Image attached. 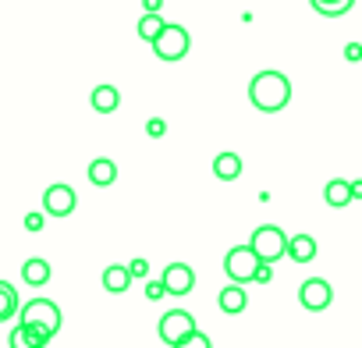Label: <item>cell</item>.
<instances>
[{
	"instance_id": "obj_14",
	"label": "cell",
	"mask_w": 362,
	"mask_h": 348,
	"mask_svg": "<svg viewBox=\"0 0 362 348\" xmlns=\"http://www.w3.org/2000/svg\"><path fill=\"white\" fill-rule=\"evenodd\" d=\"M89 103H93L96 114H114V110L121 107V93H117L114 86H96L93 96H89Z\"/></svg>"
},
{
	"instance_id": "obj_18",
	"label": "cell",
	"mask_w": 362,
	"mask_h": 348,
	"mask_svg": "<svg viewBox=\"0 0 362 348\" xmlns=\"http://www.w3.org/2000/svg\"><path fill=\"white\" fill-rule=\"evenodd\" d=\"M22 277H25V284H33V288H43L47 281H50V263L47 260H25L22 263Z\"/></svg>"
},
{
	"instance_id": "obj_20",
	"label": "cell",
	"mask_w": 362,
	"mask_h": 348,
	"mask_svg": "<svg viewBox=\"0 0 362 348\" xmlns=\"http://www.w3.org/2000/svg\"><path fill=\"white\" fill-rule=\"evenodd\" d=\"M351 8H355V0H337V4H313V11L323 15V18H341V15H348Z\"/></svg>"
},
{
	"instance_id": "obj_30",
	"label": "cell",
	"mask_w": 362,
	"mask_h": 348,
	"mask_svg": "<svg viewBox=\"0 0 362 348\" xmlns=\"http://www.w3.org/2000/svg\"><path fill=\"white\" fill-rule=\"evenodd\" d=\"M351 199H362V178H358V182H351Z\"/></svg>"
},
{
	"instance_id": "obj_19",
	"label": "cell",
	"mask_w": 362,
	"mask_h": 348,
	"mask_svg": "<svg viewBox=\"0 0 362 348\" xmlns=\"http://www.w3.org/2000/svg\"><path fill=\"white\" fill-rule=\"evenodd\" d=\"M18 306H22V298H18L15 284L0 281V323H8L11 316H18Z\"/></svg>"
},
{
	"instance_id": "obj_22",
	"label": "cell",
	"mask_w": 362,
	"mask_h": 348,
	"mask_svg": "<svg viewBox=\"0 0 362 348\" xmlns=\"http://www.w3.org/2000/svg\"><path fill=\"white\" fill-rule=\"evenodd\" d=\"M146 135H149V139H163V135H167V121H163V117H149V121H146Z\"/></svg>"
},
{
	"instance_id": "obj_15",
	"label": "cell",
	"mask_w": 362,
	"mask_h": 348,
	"mask_svg": "<svg viewBox=\"0 0 362 348\" xmlns=\"http://www.w3.org/2000/svg\"><path fill=\"white\" fill-rule=\"evenodd\" d=\"M323 199H327V207H334V210L348 207V203H351V182H344V178H330L327 189H323Z\"/></svg>"
},
{
	"instance_id": "obj_5",
	"label": "cell",
	"mask_w": 362,
	"mask_h": 348,
	"mask_svg": "<svg viewBox=\"0 0 362 348\" xmlns=\"http://www.w3.org/2000/svg\"><path fill=\"white\" fill-rule=\"evenodd\" d=\"M256 267H259V256L249 249V245H235L228 249L224 256V274L235 281V284H249L256 277Z\"/></svg>"
},
{
	"instance_id": "obj_7",
	"label": "cell",
	"mask_w": 362,
	"mask_h": 348,
	"mask_svg": "<svg viewBox=\"0 0 362 348\" xmlns=\"http://www.w3.org/2000/svg\"><path fill=\"white\" fill-rule=\"evenodd\" d=\"M160 281H163V291H167V295L185 298V295L196 288V270H192L189 263H167L163 274H160Z\"/></svg>"
},
{
	"instance_id": "obj_27",
	"label": "cell",
	"mask_w": 362,
	"mask_h": 348,
	"mask_svg": "<svg viewBox=\"0 0 362 348\" xmlns=\"http://www.w3.org/2000/svg\"><path fill=\"white\" fill-rule=\"evenodd\" d=\"M163 295H167V291H163V281H160V277H156V281H146V298L156 302V298H163Z\"/></svg>"
},
{
	"instance_id": "obj_10",
	"label": "cell",
	"mask_w": 362,
	"mask_h": 348,
	"mask_svg": "<svg viewBox=\"0 0 362 348\" xmlns=\"http://www.w3.org/2000/svg\"><path fill=\"white\" fill-rule=\"evenodd\" d=\"M86 178H89L96 189H110V185L117 182V163L107 160V156H96V160H89V167H86Z\"/></svg>"
},
{
	"instance_id": "obj_2",
	"label": "cell",
	"mask_w": 362,
	"mask_h": 348,
	"mask_svg": "<svg viewBox=\"0 0 362 348\" xmlns=\"http://www.w3.org/2000/svg\"><path fill=\"white\" fill-rule=\"evenodd\" d=\"M149 47H153V54H156L160 61L174 64V61H185V57H189L192 36H189V29H185V25H174V22H167V25L160 29V36H156Z\"/></svg>"
},
{
	"instance_id": "obj_11",
	"label": "cell",
	"mask_w": 362,
	"mask_h": 348,
	"mask_svg": "<svg viewBox=\"0 0 362 348\" xmlns=\"http://www.w3.org/2000/svg\"><path fill=\"white\" fill-rule=\"evenodd\" d=\"M217 306L228 313V316H238V313H245V306H249V295H245V284H228L221 295H217Z\"/></svg>"
},
{
	"instance_id": "obj_25",
	"label": "cell",
	"mask_w": 362,
	"mask_h": 348,
	"mask_svg": "<svg viewBox=\"0 0 362 348\" xmlns=\"http://www.w3.org/2000/svg\"><path fill=\"white\" fill-rule=\"evenodd\" d=\"M43 224H47V214H25V231L40 235V231H43Z\"/></svg>"
},
{
	"instance_id": "obj_6",
	"label": "cell",
	"mask_w": 362,
	"mask_h": 348,
	"mask_svg": "<svg viewBox=\"0 0 362 348\" xmlns=\"http://www.w3.org/2000/svg\"><path fill=\"white\" fill-rule=\"evenodd\" d=\"M196 330V316L189 309H167L160 316V341L163 344H181Z\"/></svg>"
},
{
	"instance_id": "obj_21",
	"label": "cell",
	"mask_w": 362,
	"mask_h": 348,
	"mask_svg": "<svg viewBox=\"0 0 362 348\" xmlns=\"http://www.w3.org/2000/svg\"><path fill=\"white\" fill-rule=\"evenodd\" d=\"M8 344H11V348H36V337H33V330H29L25 323H15Z\"/></svg>"
},
{
	"instance_id": "obj_8",
	"label": "cell",
	"mask_w": 362,
	"mask_h": 348,
	"mask_svg": "<svg viewBox=\"0 0 362 348\" xmlns=\"http://www.w3.org/2000/svg\"><path fill=\"white\" fill-rule=\"evenodd\" d=\"M75 207H78V196H75V189L64 185V182H57V185H50V189L43 192V214H47V217H71Z\"/></svg>"
},
{
	"instance_id": "obj_31",
	"label": "cell",
	"mask_w": 362,
	"mask_h": 348,
	"mask_svg": "<svg viewBox=\"0 0 362 348\" xmlns=\"http://www.w3.org/2000/svg\"><path fill=\"white\" fill-rule=\"evenodd\" d=\"M309 4H337V0H309Z\"/></svg>"
},
{
	"instance_id": "obj_16",
	"label": "cell",
	"mask_w": 362,
	"mask_h": 348,
	"mask_svg": "<svg viewBox=\"0 0 362 348\" xmlns=\"http://www.w3.org/2000/svg\"><path fill=\"white\" fill-rule=\"evenodd\" d=\"M128 284H132V274H128V267H121V263H110V267L103 270V288H107L110 295H121V291H128Z\"/></svg>"
},
{
	"instance_id": "obj_3",
	"label": "cell",
	"mask_w": 362,
	"mask_h": 348,
	"mask_svg": "<svg viewBox=\"0 0 362 348\" xmlns=\"http://www.w3.org/2000/svg\"><path fill=\"white\" fill-rule=\"evenodd\" d=\"M249 249H252L263 263H277V260L284 256V249H288V235H284L277 224H259V228L252 231V238H249Z\"/></svg>"
},
{
	"instance_id": "obj_29",
	"label": "cell",
	"mask_w": 362,
	"mask_h": 348,
	"mask_svg": "<svg viewBox=\"0 0 362 348\" xmlns=\"http://www.w3.org/2000/svg\"><path fill=\"white\" fill-rule=\"evenodd\" d=\"M160 4H163V0H142V8H146V11H160Z\"/></svg>"
},
{
	"instance_id": "obj_24",
	"label": "cell",
	"mask_w": 362,
	"mask_h": 348,
	"mask_svg": "<svg viewBox=\"0 0 362 348\" xmlns=\"http://www.w3.org/2000/svg\"><path fill=\"white\" fill-rule=\"evenodd\" d=\"M181 348H210V337H206V334H199V327H196L185 341H181Z\"/></svg>"
},
{
	"instance_id": "obj_1",
	"label": "cell",
	"mask_w": 362,
	"mask_h": 348,
	"mask_svg": "<svg viewBox=\"0 0 362 348\" xmlns=\"http://www.w3.org/2000/svg\"><path fill=\"white\" fill-rule=\"evenodd\" d=\"M249 103L256 110H263V114L284 110L291 103V82H288V75L284 71H274V68L252 75V82H249Z\"/></svg>"
},
{
	"instance_id": "obj_23",
	"label": "cell",
	"mask_w": 362,
	"mask_h": 348,
	"mask_svg": "<svg viewBox=\"0 0 362 348\" xmlns=\"http://www.w3.org/2000/svg\"><path fill=\"white\" fill-rule=\"evenodd\" d=\"M128 274H132V281H135V277H139V281H142V277H149V260L135 256V260L128 263Z\"/></svg>"
},
{
	"instance_id": "obj_26",
	"label": "cell",
	"mask_w": 362,
	"mask_h": 348,
	"mask_svg": "<svg viewBox=\"0 0 362 348\" xmlns=\"http://www.w3.org/2000/svg\"><path fill=\"white\" fill-rule=\"evenodd\" d=\"M270 277H274V263H263V260H259V267H256V277H252V281H256V284H270Z\"/></svg>"
},
{
	"instance_id": "obj_12",
	"label": "cell",
	"mask_w": 362,
	"mask_h": 348,
	"mask_svg": "<svg viewBox=\"0 0 362 348\" xmlns=\"http://www.w3.org/2000/svg\"><path fill=\"white\" fill-rule=\"evenodd\" d=\"M284 256L295 260V263H313V260H316V238H313V235H291Z\"/></svg>"
},
{
	"instance_id": "obj_9",
	"label": "cell",
	"mask_w": 362,
	"mask_h": 348,
	"mask_svg": "<svg viewBox=\"0 0 362 348\" xmlns=\"http://www.w3.org/2000/svg\"><path fill=\"white\" fill-rule=\"evenodd\" d=\"M298 302H302L309 313H323V309L334 302V288H330L323 277H309V281H302V288H298Z\"/></svg>"
},
{
	"instance_id": "obj_17",
	"label": "cell",
	"mask_w": 362,
	"mask_h": 348,
	"mask_svg": "<svg viewBox=\"0 0 362 348\" xmlns=\"http://www.w3.org/2000/svg\"><path fill=\"white\" fill-rule=\"evenodd\" d=\"M167 25V18L160 15V11H146L139 22H135V33H139V40H146V43H153L156 36H160V29Z\"/></svg>"
},
{
	"instance_id": "obj_13",
	"label": "cell",
	"mask_w": 362,
	"mask_h": 348,
	"mask_svg": "<svg viewBox=\"0 0 362 348\" xmlns=\"http://www.w3.org/2000/svg\"><path fill=\"white\" fill-rule=\"evenodd\" d=\"M214 174H217L221 182L242 178V156H238V153H217V156H214Z\"/></svg>"
},
{
	"instance_id": "obj_28",
	"label": "cell",
	"mask_w": 362,
	"mask_h": 348,
	"mask_svg": "<svg viewBox=\"0 0 362 348\" xmlns=\"http://www.w3.org/2000/svg\"><path fill=\"white\" fill-rule=\"evenodd\" d=\"M344 61L358 64V61H362V43H348V47H344Z\"/></svg>"
},
{
	"instance_id": "obj_4",
	"label": "cell",
	"mask_w": 362,
	"mask_h": 348,
	"mask_svg": "<svg viewBox=\"0 0 362 348\" xmlns=\"http://www.w3.org/2000/svg\"><path fill=\"white\" fill-rule=\"evenodd\" d=\"M18 323H33V327H43L57 337L61 330V309L54 298H29L25 306H18Z\"/></svg>"
}]
</instances>
